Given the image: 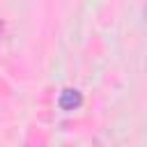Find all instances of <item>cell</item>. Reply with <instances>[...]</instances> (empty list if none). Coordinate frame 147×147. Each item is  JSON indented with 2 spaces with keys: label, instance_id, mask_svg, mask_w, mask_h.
Wrapping results in <instances>:
<instances>
[{
  "label": "cell",
  "instance_id": "cell-1",
  "mask_svg": "<svg viewBox=\"0 0 147 147\" xmlns=\"http://www.w3.org/2000/svg\"><path fill=\"white\" fill-rule=\"evenodd\" d=\"M83 103V96H80V92L78 90H62L60 92V99H57V106L62 108V110H74V108H78Z\"/></svg>",
  "mask_w": 147,
  "mask_h": 147
}]
</instances>
